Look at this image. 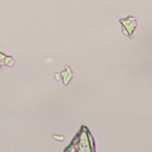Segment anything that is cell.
Segmentation results:
<instances>
[{
    "label": "cell",
    "instance_id": "obj_1",
    "mask_svg": "<svg viewBox=\"0 0 152 152\" xmlns=\"http://www.w3.org/2000/svg\"><path fill=\"white\" fill-rule=\"evenodd\" d=\"M121 24L125 26V32L128 34V36H132L134 28H135V19L129 17V18H126V19H121Z\"/></svg>",
    "mask_w": 152,
    "mask_h": 152
}]
</instances>
